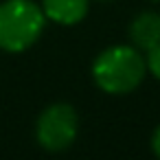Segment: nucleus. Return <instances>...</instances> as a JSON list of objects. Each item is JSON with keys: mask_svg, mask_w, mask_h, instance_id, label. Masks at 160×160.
I'll list each match as a JSON object with an SVG mask.
<instances>
[{"mask_svg": "<svg viewBox=\"0 0 160 160\" xmlns=\"http://www.w3.org/2000/svg\"><path fill=\"white\" fill-rule=\"evenodd\" d=\"M88 0H44L42 2V11L48 20L70 27L77 24L86 18L88 13Z\"/></svg>", "mask_w": 160, "mask_h": 160, "instance_id": "39448f33", "label": "nucleus"}, {"mask_svg": "<svg viewBox=\"0 0 160 160\" xmlns=\"http://www.w3.org/2000/svg\"><path fill=\"white\" fill-rule=\"evenodd\" d=\"M77 112L68 103H53L48 105L35 125L38 142L48 151H64L75 142L77 136Z\"/></svg>", "mask_w": 160, "mask_h": 160, "instance_id": "7ed1b4c3", "label": "nucleus"}, {"mask_svg": "<svg viewBox=\"0 0 160 160\" xmlns=\"http://www.w3.org/2000/svg\"><path fill=\"white\" fill-rule=\"evenodd\" d=\"M129 38L138 51H151L160 44V16L153 11H142L129 24Z\"/></svg>", "mask_w": 160, "mask_h": 160, "instance_id": "20e7f679", "label": "nucleus"}, {"mask_svg": "<svg viewBox=\"0 0 160 160\" xmlns=\"http://www.w3.org/2000/svg\"><path fill=\"white\" fill-rule=\"evenodd\" d=\"M151 149H153V153L160 158V125H158V129L153 132V138H151Z\"/></svg>", "mask_w": 160, "mask_h": 160, "instance_id": "0eeeda50", "label": "nucleus"}, {"mask_svg": "<svg viewBox=\"0 0 160 160\" xmlns=\"http://www.w3.org/2000/svg\"><path fill=\"white\" fill-rule=\"evenodd\" d=\"M46 16L33 0H5L0 2V48L22 53L38 42L44 31Z\"/></svg>", "mask_w": 160, "mask_h": 160, "instance_id": "f03ea898", "label": "nucleus"}, {"mask_svg": "<svg viewBox=\"0 0 160 160\" xmlns=\"http://www.w3.org/2000/svg\"><path fill=\"white\" fill-rule=\"evenodd\" d=\"M147 70L156 77V79H160V44L158 46H153L151 51H147Z\"/></svg>", "mask_w": 160, "mask_h": 160, "instance_id": "423d86ee", "label": "nucleus"}, {"mask_svg": "<svg viewBox=\"0 0 160 160\" xmlns=\"http://www.w3.org/2000/svg\"><path fill=\"white\" fill-rule=\"evenodd\" d=\"M147 64L134 46L105 48L92 64L97 86L108 94H127L136 90L145 77Z\"/></svg>", "mask_w": 160, "mask_h": 160, "instance_id": "f257e3e1", "label": "nucleus"}]
</instances>
